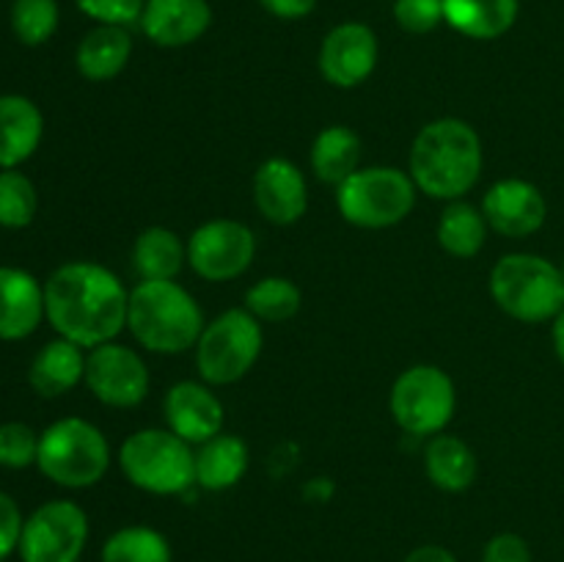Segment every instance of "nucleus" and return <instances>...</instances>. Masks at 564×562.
<instances>
[{
    "label": "nucleus",
    "instance_id": "obj_30",
    "mask_svg": "<svg viewBox=\"0 0 564 562\" xmlns=\"http://www.w3.org/2000/svg\"><path fill=\"white\" fill-rule=\"evenodd\" d=\"M36 187L22 171H0V226L6 229H25L36 218Z\"/></svg>",
    "mask_w": 564,
    "mask_h": 562
},
{
    "label": "nucleus",
    "instance_id": "obj_2",
    "mask_svg": "<svg viewBox=\"0 0 564 562\" xmlns=\"http://www.w3.org/2000/svg\"><path fill=\"white\" fill-rule=\"evenodd\" d=\"M482 174V141L463 119H435L422 127L411 147V176L430 198L455 202Z\"/></svg>",
    "mask_w": 564,
    "mask_h": 562
},
{
    "label": "nucleus",
    "instance_id": "obj_22",
    "mask_svg": "<svg viewBox=\"0 0 564 562\" xmlns=\"http://www.w3.org/2000/svg\"><path fill=\"white\" fill-rule=\"evenodd\" d=\"M444 20L468 39H499L516 25L518 0H444Z\"/></svg>",
    "mask_w": 564,
    "mask_h": 562
},
{
    "label": "nucleus",
    "instance_id": "obj_10",
    "mask_svg": "<svg viewBox=\"0 0 564 562\" xmlns=\"http://www.w3.org/2000/svg\"><path fill=\"white\" fill-rule=\"evenodd\" d=\"M88 540V516L69 499L44 501L25 518L20 534L22 562H80Z\"/></svg>",
    "mask_w": 564,
    "mask_h": 562
},
{
    "label": "nucleus",
    "instance_id": "obj_26",
    "mask_svg": "<svg viewBox=\"0 0 564 562\" xmlns=\"http://www.w3.org/2000/svg\"><path fill=\"white\" fill-rule=\"evenodd\" d=\"M187 259V246L165 226H149L135 237L132 268L141 281H174Z\"/></svg>",
    "mask_w": 564,
    "mask_h": 562
},
{
    "label": "nucleus",
    "instance_id": "obj_3",
    "mask_svg": "<svg viewBox=\"0 0 564 562\" xmlns=\"http://www.w3.org/2000/svg\"><path fill=\"white\" fill-rule=\"evenodd\" d=\"M127 325L138 345L160 356L191 350L204 331L196 298L176 281H138L130 290Z\"/></svg>",
    "mask_w": 564,
    "mask_h": 562
},
{
    "label": "nucleus",
    "instance_id": "obj_40",
    "mask_svg": "<svg viewBox=\"0 0 564 562\" xmlns=\"http://www.w3.org/2000/svg\"><path fill=\"white\" fill-rule=\"evenodd\" d=\"M562 273H564V264H562Z\"/></svg>",
    "mask_w": 564,
    "mask_h": 562
},
{
    "label": "nucleus",
    "instance_id": "obj_39",
    "mask_svg": "<svg viewBox=\"0 0 564 562\" xmlns=\"http://www.w3.org/2000/svg\"><path fill=\"white\" fill-rule=\"evenodd\" d=\"M551 339H554L556 358L564 364V309L554 317V325H551Z\"/></svg>",
    "mask_w": 564,
    "mask_h": 562
},
{
    "label": "nucleus",
    "instance_id": "obj_15",
    "mask_svg": "<svg viewBox=\"0 0 564 562\" xmlns=\"http://www.w3.org/2000/svg\"><path fill=\"white\" fill-rule=\"evenodd\" d=\"M253 202L257 209L275 226H290L306 215V176L292 160L270 158L253 174Z\"/></svg>",
    "mask_w": 564,
    "mask_h": 562
},
{
    "label": "nucleus",
    "instance_id": "obj_17",
    "mask_svg": "<svg viewBox=\"0 0 564 562\" xmlns=\"http://www.w3.org/2000/svg\"><path fill=\"white\" fill-rule=\"evenodd\" d=\"M213 22L207 0H147L141 31L160 47H185L202 39Z\"/></svg>",
    "mask_w": 564,
    "mask_h": 562
},
{
    "label": "nucleus",
    "instance_id": "obj_34",
    "mask_svg": "<svg viewBox=\"0 0 564 562\" xmlns=\"http://www.w3.org/2000/svg\"><path fill=\"white\" fill-rule=\"evenodd\" d=\"M77 9L86 17L97 20L99 25H132L141 22L147 0H75Z\"/></svg>",
    "mask_w": 564,
    "mask_h": 562
},
{
    "label": "nucleus",
    "instance_id": "obj_36",
    "mask_svg": "<svg viewBox=\"0 0 564 562\" xmlns=\"http://www.w3.org/2000/svg\"><path fill=\"white\" fill-rule=\"evenodd\" d=\"M482 562H532V551L521 534L501 532L488 540Z\"/></svg>",
    "mask_w": 564,
    "mask_h": 562
},
{
    "label": "nucleus",
    "instance_id": "obj_16",
    "mask_svg": "<svg viewBox=\"0 0 564 562\" xmlns=\"http://www.w3.org/2000/svg\"><path fill=\"white\" fill-rule=\"evenodd\" d=\"M165 422L171 433L187 444H204L224 430V402L207 386L196 380H182L165 391Z\"/></svg>",
    "mask_w": 564,
    "mask_h": 562
},
{
    "label": "nucleus",
    "instance_id": "obj_8",
    "mask_svg": "<svg viewBox=\"0 0 564 562\" xmlns=\"http://www.w3.org/2000/svg\"><path fill=\"white\" fill-rule=\"evenodd\" d=\"M262 325L248 309H226L204 325L196 342V367L213 386L237 383L262 356Z\"/></svg>",
    "mask_w": 564,
    "mask_h": 562
},
{
    "label": "nucleus",
    "instance_id": "obj_11",
    "mask_svg": "<svg viewBox=\"0 0 564 562\" xmlns=\"http://www.w3.org/2000/svg\"><path fill=\"white\" fill-rule=\"evenodd\" d=\"M257 253V237L240 220L218 218L198 226L187 240V262L207 281H231L246 273Z\"/></svg>",
    "mask_w": 564,
    "mask_h": 562
},
{
    "label": "nucleus",
    "instance_id": "obj_28",
    "mask_svg": "<svg viewBox=\"0 0 564 562\" xmlns=\"http://www.w3.org/2000/svg\"><path fill=\"white\" fill-rule=\"evenodd\" d=\"M303 295L297 284L281 275H268L246 292V309L259 323H284L301 312Z\"/></svg>",
    "mask_w": 564,
    "mask_h": 562
},
{
    "label": "nucleus",
    "instance_id": "obj_37",
    "mask_svg": "<svg viewBox=\"0 0 564 562\" xmlns=\"http://www.w3.org/2000/svg\"><path fill=\"white\" fill-rule=\"evenodd\" d=\"M259 3L279 20H301V17L312 14L317 0H259Z\"/></svg>",
    "mask_w": 564,
    "mask_h": 562
},
{
    "label": "nucleus",
    "instance_id": "obj_32",
    "mask_svg": "<svg viewBox=\"0 0 564 562\" xmlns=\"http://www.w3.org/2000/svg\"><path fill=\"white\" fill-rule=\"evenodd\" d=\"M39 435L25 422H3L0 424V466L3 468H25L36 463Z\"/></svg>",
    "mask_w": 564,
    "mask_h": 562
},
{
    "label": "nucleus",
    "instance_id": "obj_5",
    "mask_svg": "<svg viewBox=\"0 0 564 562\" xmlns=\"http://www.w3.org/2000/svg\"><path fill=\"white\" fill-rule=\"evenodd\" d=\"M39 472L64 488H91L110 466V444L97 424L66 417L39 435Z\"/></svg>",
    "mask_w": 564,
    "mask_h": 562
},
{
    "label": "nucleus",
    "instance_id": "obj_25",
    "mask_svg": "<svg viewBox=\"0 0 564 562\" xmlns=\"http://www.w3.org/2000/svg\"><path fill=\"white\" fill-rule=\"evenodd\" d=\"M361 163V138L345 125L325 127L312 143V169L319 182L336 185L350 180Z\"/></svg>",
    "mask_w": 564,
    "mask_h": 562
},
{
    "label": "nucleus",
    "instance_id": "obj_31",
    "mask_svg": "<svg viewBox=\"0 0 564 562\" xmlns=\"http://www.w3.org/2000/svg\"><path fill=\"white\" fill-rule=\"evenodd\" d=\"M58 28L55 0H14L11 3V31L28 47L44 44Z\"/></svg>",
    "mask_w": 564,
    "mask_h": 562
},
{
    "label": "nucleus",
    "instance_id": "obj_38",
    "mask_svg": "<svg viewBox=\"0 0 564 562\" xmlns=\"http://www.w3.org/2000/svg\"><path fill=\"white\" fill-rule=\"evenodd\" d=\"M405 562H457L455 554L444 545H419L411 554L405 556Z\"/></svg>",
    "mask_w": 564,
    "mask_h": 562
},
{
    "label": "nucleus",
    "instance_id": "obj_29",
    "mask_svg": "<svg viewBox=\"0 0 564 562\" xmlns=\"http://www.w3.org/2000/svg\"><path fill=\"white\" fill-rule=\"evenodd\" d=\"M102 562H171V545L158 529L124 527L105 540Z\"/></svg>",
    "mask_w": 564,
    "mask_h": 562
},
{
    "label": "nucleus",
    "instance_id": "obj_18",
    "mask_svg": "<svg viewBox=\"0 0 564 562\" xmlns=\"http://www.w3.org/2000/svg\"><path fill=\"white\" fill-rule=\"evenodd\" d=\"M44 314V287L22 268H0V339L17 342L39 328Z\"/></svg>",
    "mask_w": 564,
    "mask_h": 562
},
{
    "label": "nucleus",
    "instance_id": "obj_20",
    "mask_svg": "<svg viewBox=\"0 0 564 562\" xmlns=\"http://www.w3.org/2000/svg\"><path fill=\"white\" fill-rule=\"evenodd\" d=\"M86 378V356L83 347L69 339H53L33 356L28 380L42 397H61L75 389Z\"/></svg>",
    "mask_w": 564,
    "mask_h": 562
},
{
    "label": "nucleus",
    "instance_id": "obj_33",
    "mask_svg": "<svg viewBox=\"0 0 564 562\" xmlns=\"http://www.w3.org/2000/svg\"><path fill=\"white\" fill-rule=\"evenodd\" d=\"M394 20L408 33H430L444 22V0H397Z\"/></svg>",
    "mask_w": 564,
    "mask_h": 562
},
{
    "label": "nucleus",
    "instance_id": "obj_35",
    "mask_svg": "<svg viewBox=\"0 0 564 562\" xmlns=\"http://www.w3.org/2000/svg\"><path fill=\"white\" fill-rule=\"evenodd\" d=\"M22 523H25V518H22L17 501L0 490V562L20 545Z\"/></svg>",
    "mask_w": 564,
    "mask_h": 562
},
{
    "label": "nucleus",
    "instance_id": "obj_14",
    "mask_svg": "<svg viewBox=\"0 0 564 562\" xmlns=\"http://www.w3.org/2000/svg\"><path fill=\"white\" fill-rule=\"evenodd\" d=\"M482 215L490 229L505 237H529L543 229L549 204L538 185L527 180H499L482 198Z\"/></svg>",
    "mask_w": 564,
    "mask_h": 562
},
{
    "label": "nucleus",
    "instance_id": "obj_19",
    "mask_svg": "<svg viewBox=\"0 0 564 562\" xmlns=\"http://www.w3.org/2000/svg\"><path fill=\"white\" fill-rule=\"evenodd\" d=\"M44 116L20 94L0 97V171L25 163L42 143Z\"/></svg>",
    "mask_w": 564,
    "mask_h": 562
},
{
    "label": "nucleus",
    "instance_id": "obj_12",
    "mask_svg": "<svg viewBox=\"0 0 564 562\" xmlns=\"http://www.w3.org/2000/svg\"><path fill=\"white\" fill-rule=\"evenodd\" d=\"M86 386L102 406L135 408L149 395V369L132 347L105 342L86 356Z\"/></svg>",
    "mask_w": 564,
    "mask_h": 562
},
{
    "label": "nucleus",
    "instance_id": "obj_13",
    "mask_svg": "<svg viewBox=\"0 0 564 562\" xmlns=\"http://www.w3.org/2000/svg\"><path fill=\"white\" fill-rule=\"evenodd\" d=\"M319 72L336 88H356L378 66V36L364 22H341L319 47Z\"/></svg>",
    "mask_w": 564,
    "mask_h": 562
},
{
    "label": "nucleus",
    "instance_id": "obj_1",
    "mask_svg": "<svg viewBox=\"0 0 564 562\" xmlns=\"http://www.w3.org/2000/svg\"><path fill=\"white\" fill-rule=\"evenodd\" d=\"M130 292L97 262H66L44 281V314L58 336L80 347L113 342L127 325Z\"/></svg>",
    "mask_w": 564,
    "mask_h": 562
},
{
    "label": "nucleus",
    "instance_id": "obj_4",
    "mask_svg": "<svg viewBox=\"0 0 564 562\" xmlns=\"http://www.w3.org/2000/svg\"><path fill=\"white\" fill-rule=\"evenodd\" d=\"M496 306L521 323H549L564 309V273L538 253H507L490 270Z\"/></svg>",
    "mask_w": 564,
    "mask_h": 562
},
{
    "label": "nucleus",
    "instance_id": "obj_7",
    "mask_svg": "<svg viewBox=\"0 0 564 562\" xmlns=\"http://www.w3.org/2000/svg\"><path fill=\"white\" fill-rule=\"evenodd\" d=\"M416 204V182L391 165L358 169L336 187V207L358 229H389L402 224Z\"/></svg>",
    "mask_w": 564,
    "mask_h": 562
},
{
    "label": "nucleus",
    "instance_id": "obj_24",
    "mask_svg": "<svg viewBox=\"0 0 564 562\" xmlns=\"http://www.w3.org/2000/svg\"><path fill=\"white\" fill-rule=\"evenodd\" d=\"M248 472V446L237 435L218 433L196 452V485L204 490H226Z\"/></svg>",
    "mask_w": 564,
    "mask_h": 562
},
{
    "label": "nucleus",
    "instance_id": "obj_23",
    "mask_svg": "<svg viewBox=\"0 0 564 562\" xmlns=\"http://www.w3.org/2000/svg\"><path fill=\"white\" fill-rule=\"evenodd\" d=\"M424 468L435 488L446 490V494H460V490L471 488L474 477H477V455L471 446L457 435H433L424 450Z\"/></svg>",
    "mask_w": 564,
    "mask_h": 562
},
{
    "label": "nucleus",
    "instance_id": "obj_21",
    "mask_svg": "<svg viewBox=\"0 0 564 562\" xmlns=\"http://www.w3.org/2000/svg\"><path fill=\"white\" fill-rule=\"evenodd\" d=\"M132 55V39L121 25H97L77 44L75 64L86 80H113Z\"/></svg>",
    "mask_w": 564,
    "mask_h": 562
},
{
    "label": "nucleus",
    "instance_id": "obj_9",
    "mask_svg": "<svg viewBox=\"0 0 564 562\" xmlns=\"http://www.w3.org/2000/svg\"><path fill=\"white\" fill-rule=\"evenodd\" d=\"M391 417L408 435H438L455 413L457 395L449 375L433 364L408 367L391 386Z\"/></svg>",
    "mask_w": 564,
    "mask_h": 562
},
{
    "label": "nucleus",
    "instance_id": "obj_6",
    "mask_svg": "<svg viewBox=\"0 0 564 562\" xmlns=\"http://www.w3.org/2000/svg\"><path fill=\"white\" fill-rule=\"evenodd\" d=\"M119 466L147 494L176 496L196 485V452L171 430L147 428L132 433L121 444Z\"/></svg>",
    "mask_w": 564,
    "mask_h": 562
},
{
    "label": "nucleus",
    "instance_id": "obj_27",
    "mask_svg": "<svg viewBox=\"0 0 564 562\" xmlns=\"http://www.w3.org/2000/svg\"><path fill=\"white\" fill-rule=\"evenodd\" d=\"M485 240H488V220H485L482 209L455 198V202L441 213L438 242L446 253L460 259H471L482 251Z\"/></svg>",
    "mask_w": 564,
    "mask_h": 562
}]
</instances>
